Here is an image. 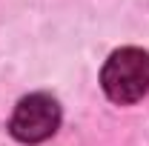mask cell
Masks as SVG:
<instances>
[{"label": "cell", "mask_w": 149, "mask_h": 146, "mask_svg": "<svg viewBox=\"0 0 149 146\" xmlns=\"http://www.w3.org/2000/svg\"><path fill=\"white\" fill-rule=\"evenodd\" d=\"M100 86L115 103H135L149 92V55L143 49H118L103 63Z\"/></svg>", "instance_id": "1"}, {"label": "cell", "mask_w": 149, "mask_h": 146, "mask_svg": "<svg viewBox=\"0 0 149 146\" xmlns=\"http://www.w3.org/2000/svg\"><path fill=\"white\" fill-rule=\"evenodd\" d=\"M57 126H60V106L52 95H43V92L23 97L9 120V132L20 143H40L52 138Z\"/></svg>", "instance_id": "2"}]
</instances>
